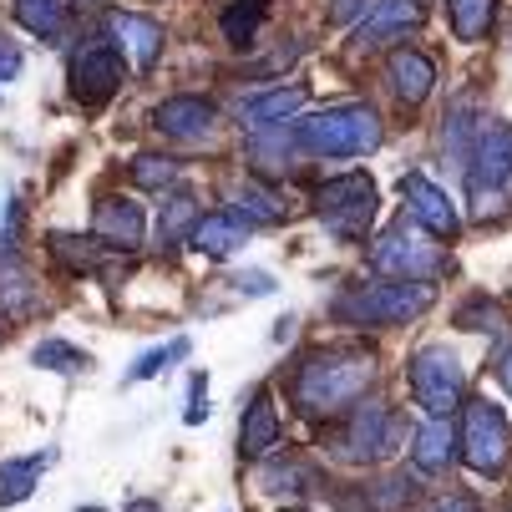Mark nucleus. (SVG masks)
I'll use <instances>...</instances> for the list:
<instances>
[{
    "label": "nucleus",
    "mask_w": 512,
    "mask_h": 512,
    "mask_svg": "<svg viewBox=\"0 0 512 512\" xmlns=\"http://www.w3.org/2000/svg\"><path fill=\"white\" fill-rule=\"evenodd\" d=\"M376 381V355L355 350V345H320L295 365V381H289V401L305 416H340L355 411L365 386Z\"/></svg>",
    "instance_id": "1"
},
{
    "label": "nucleus",
    "mask_w": 512,
    "mask_h": 512,
    "mask_svg": "<svg viewBox=\"0 0 512 512\" xmlns=\"http://www.w3.org/2000/svg\"><path fill=\"white\" fill-rule=\"evenodd\" d=\"M289 137L315 158H360V153H376L386 132L371 107H325L315 117H300Z\"/></svg>",
    "instance_id": "2"
},
{
    "label": "nucleus",
    "mask_w": 512,
    "mask_h": 512,
    "mask_svg": "<svg viewBox=\"0 0 512 512\" xmlns=\"http://www.w3.org/2000/svg\"><path fill=\"white\" fill-rule=\"evenodd\" d=\"M436 300L431 284H411V279H386V284H350L335 300V320L340 325H406L416 315H426Z\"/></svg>",
    "instance_id": "3"
},
{
    "label": "nucleus",
    "mask_w": 512,
    "mask_h": 512,
    "mask_svg": "<svg viewBox=\"0 0 512 512\" xmlns=\"http://www.w3.org/2000/svg\"><path fill=\"white\" fill-rule=\"evenodd\" d=\"M401 436H406V421H401L391 406L371 401V406L345 411V421L330 431L325 447H330V457L345 462V467H376V462H386V457L401 447Z\"/></svg>",
    "instance_id": "4"
},
{
    "label": "nucleus",
    "mask_w": 512,
    "mask_h": 512,
    "mask_svg": "<svg viewBox=\"0 0 512 512\" xmlns=\"http://www.w3.org/2000/svg\"><path fill=\"white\" fill-rule=\"evenodd\" d=\"M376 183L365 178V173H340L330 183L315 188V213H320V224L340 239V244H360L365 229L376 224Z\"/></svg>",
    "instance_id": "5"
},
{
    "label": "nucleus",
    "mask_w": 512,
    "mask_h": 512,
    "mask_svg": "<svg viewBox=\"0 0 512 512\" xmlns=\"http://www.w3.org/2000/svg\"><path fill=\"white\" fill-rule=\"evenodd\" d=\"M411 396L416 406L431 416V421H447L462 401H467V371L462 360L447 350V345H426L411 355Z\"/></svg>",
    "instance_id": "6"
},
{
    "label": "nucleus",
    "mask_w": 512,
    "mask_h": 512,
    "mask_svg": "<svg viewBox=\"0 0 512 512\" xmlns=\"http://www.w3.org/2000/svg\"><path fill=\"white\" fill-rule=\"evenodd\" d=\"M371 264L391 279H411V284H431L436 274H447V254L431 244V234L421 229H386L376 244H371Z\"/></svg>",
    "instance_id": "7"
},
{
    "label": "nucleus",
    "mask_w": 512,
    "mask_h": 512,
    "mask_svg": "<svg viewBox=\"0 0 512 512\" xmlns=\"http://www.w3.org/2000/svg\"><path fill=\"white\" fill-rule=\"evenodd\" d=\"M462 462L482 477H497L507 467V452H512V431H507V416L502 406L492 401H467L462 406Z\"/></svg>",
    "instance_id": "8"
},
{
    "label": "nucleus",
    "mask_w": 512,
    "mask_h": 512,
    "mask_svg": "<svg viewBox=\"0 0 512 512\" xmlns=\"http://www.w3.org/2000/svg\"><path fill=\"white\" fill-rule=\"evenodd\" d=\"M71 97H77L82 107H102L107 97L122 92V51L112 41H87L77 56H71Z\"/></svg>",
    "instance_id": "9"
},
{
    "label": "nucleus",
    "mask_w": 512,
    "mask_h": 512,
    "mask_svg": "<svg viewBox=\"0 0 512 512\" xmlns=\"http://www.w3.org/2000/svg\"><path fill=\"white\" fill-rule=\"evenodd\" d=\"M401 198H406V213H411V224L426 229L431 239H452L462 229V218H457V203L436 188L426 173H406L401 178Z\"/></svg>",
    "instance_id": "10"
},
{
    "label": "nucleus",
    "mask_w": 512,
    "mask_h": 512,
    "mask_svg": "<svg viewBox=\"0 0 512 512\" xmlns=\"http://www.w3.org/2000/svg\"><path fill=\"white\" fill-rule=\"evenodd\" d=\"M467 183L472 193H502V183L512 178V127L507 122H487L477 132V148L467 158Z\"/></svg>",
    "instance_id": "11"
},
{
    "label": "nucleus",
    "mask_w": 512,
    "mask_h": 512,
    "mask_svg": "<svg viewBox=\"0 0 512 512\" xmlns=\"http://www.w3.org/2000/svg\"><path fill=\"white\" fill-rule=\"evenodd\" d=\"M421 21H426L421 0H376V6L360 16V26H355V41H360L365 51H376V46H391V41H401V36H406V31H416Z\"/></svg>",
    "instance_id": "12"
},
{
    "label": "nucleus",
    "mask_w": 512,
    "mask_h": 512,
    "mask_svg": "<svg viewBox=\"0 0 512 512\" xmlns=\"http://www.w3.org/2000/svg\"><path fill=\"white\" fill-rule=\"evenodd\" d=\"M92 234H97V244L112 249V254H132V249H142V208H137L132 198H117V193L97 198Z\"/></svg>",
    "instance_id": "13"
},
{
    "label": "nucleus",
    "mask_w": 512,
    "mask_h": 512,
    "mask_svg": "<svg viewBox=\"0 0 512 512\" xmlns=\"http://www.w3.org/2000/svg\"><path fill=\"white\" fill-rule=\"evenodd\" d=\"M153 122H158L168 137H178V142H203V137L218 127V112H213V102H203V97L183 92V97H168V102H158Z\"/></svg>",
    "instance_id": "14"
},
{
    "label": "nucleus",
    "mask_w": 512,
    "mask_h": 512,
    "mask_svg": "<svg viewBox=\"0 0 512 512\" xmlns=\"http://www.w3.org/2000/svg\"><path fill=\"white\" fill-rule=\"evenodd\" d=\"M279 406L269 391H254V401L244 406V421H239V452L244 457H269L279 447Z\"/></svg>",
    "instance_id": "15"
},
{
    "label": "nucleus",
    "mask_w": 512,
    "mask_h": 512,
    "mask_svg": "<svg viewBox=\"0 0 512 512\" xmlns=\"http://www.w3.org/2000/svg\"><path fill=\"white\" fill-rule=\"evenodd\" d=\"M112 36H117V46L132 56L137 71H153V61L163 56V26H158L153 16L117 11V16H112Z\"/></svg>",
    "instance_id": "16"
},
{
    "label": "nucleus",
    "mask_w": 512,
    "mask_h": 512,
    "mask_svg": "<svg viewBox=\"0 0 512 512\" xmlns=\"http://www.w3.org/2000/svg\"><path fill=\"white\" fill-rule=\"evenodd\" d=\"M386 77H391V87H396V97H401L406 107H421V102L431 97V87H436V66H431V56H421V51H391Z\"/></svg>",
    "instance_id": "17"
},
{
    "label": "nucleus",
    "mask_w": 512,
    "mask_h": 512,
    "mask_svg": "<svg viewBox=\"0 0 512 512\" xmlns=\"http://www.w3.org/2000/svg\"><path fill=\"white\" fill-rule=\"evenodd\" d=\"M457 431H452V421H426L421 431H416V447H411V462H416V472H426V477H442L447 467H452V457H457Z\"/></svg>",
    "instance_id": "18"
},
{
    "label": "nucleus",
    "mask_w": 512,
    "mask_h": 512,
    "mask_svg": "<svg viewBox=\"0 0 512 512\" xmlns=\"http://www.w3.org/2000/svg\"><path fill=\"white\" fill-rule=\"evenodd\" d=\"M300 107H305V87H274V92H259V97L239 102V122L249 132H264V127L284 122V117H295Z\"/></svg>",
    "instance_id": "19"
},
{
    "label": "nucleus",
    "mask_w": 512,
    "mask_h": 512,
    "mask_svg": "<svg viewBox=\"0 0 512 512\" xmlns=\"http://www.w3.org/2000/svg\"><path fill=\"white\" fill-rule=\"evenodd\" d=\"M244 234H249V224L239 213H208V218H198V229H193V249L198 254H208V259H229L239 244H244Z\"/></svg>",
    "instance_id": "20"
},
{
    "label": "nucleus",
    "mask_w": 512,
    "mask_h": 512,
    "mask_svg": "<svg viewBox=\"0 0 512 512\" xmlns=\"http://www.w3.org/2000/svg\"><path fill=\"white\" fill-rule=\"evenodd\" d=\"M31 305H36V284H31L21 254L0 244V310H6V315H26Z\"/></svg>",
    "instance_id": "21"
},
{
    "label": "nucleus",
    "mask_w": 512,
    "mask_h": 512,
    "mask_svg": "<svg viewBox=\"0 0 512 512\" xmlns=\"http://www.w3.org/2000/svg\"><path fill=\"white\" fill-rule=\"evenodd\" d=\"M198 198L193 193H173L168 203H163V218H158V249H178L183 239H193V229H198Z\"/></svg>",
    "instance_id": "22"
},
{
    "label": "nucleus",
    "mask_w": 512,
    "mask_h": 512,
    "mask_svg": "<svg viewBox=\"0 0 512 512\" xmlns=\"http://www.w3.org/2000/svg\"><path fill=\"white\" fill-rule=\"evenodd\" d=\"M411 497H416V482L406 472H396V477H381L371 487H360V502H345V512H396Z\"/></svg>",
    "instance_id": "23"
},
{
    "label": "nucleus",
    "mask_w": 512,
    "mask_h": 512,
    "mask_svg": "<svg viewBox=\"0 0 512 512\" xmlns=\"http://www.w3.org/2000/svg\"><path fill=\"white\" fill-rule=\"evenodd\" d=\"M51 457H11V462H0V507H16L31 497V487L41 482Z\"/></svg>",
    "instance_id": "24"
},
{
    "label": "nucleus",
    "mask_w": 512,
    "mask_h": 512,
    "mask_svg": "<svg viewBox=\"0 0 512 512\" xmlns=\"http://www.w3.org/2000/svg\"><path fill=\"white\" fill-rule=\"evenodd\" d=\"M16 21L31 36L56 41V36H66V0H16Z\"/></svg>",
    "instance_id": "25"
},
{
    "label": "nucleus",
    "mask_w": 512,
    "mask_h": 512,
    "mask_svg": "<svg viewBox=\"0 0 512 512\" xmlns=\"http://www.w3.org/2000/svg\"><path fill=\"white\" fill-rule=\"evenodd\" d=\"M264 16H269V0H234V6L218 16V26H224V41H234V46H254Z\"/></svg>",
    "instance_id": "26"
},
{
    "label": "nucleus",
    "mask_w": 512,
    "mask_h": 512,
    "mask_svg": "<svg viewBox=\"0 0 512 512\" xmlns=\"http://www.w3.org/2000/svg\"><path fill=\"white\" fill-rule=\"evenodd\" d=\"M229 203H234V213L244 218V224H279V218H284V203L274 193L254 188V183H234L229 188Z\"/></svg>",
    "instance_id": "27"
},
{
    "label": "nucleus",
    "mask_w": 512,
    "mask_h": 512,
    "mask_svg": "<svg viewBox=\"0 0 512 512\" xmlns=\"http://www.w3.org/2000/svg\"><path fill=\"white\" fill-rule=\"evenodd\" d=\"M447 16H452L457 41H482V36L492 31L497 0H447Z\"/></svg>",
    "instance_id": "28"
},
{
    "label": "nucleus",
    "mask_w": 512,
    "mask_h": 512,
    "mask_svg": "<svg viewBox=\"0 0 512 512\" xmlns=\"http://www.w3.org/2000/svg\"><path fill=\"white\" fill-rule=\"evenodd\" d=\"M178 173H183V163L178 158H163V153H137L132 163H127V178L137 183V188H173L178 183Z\"/></svg>",
    "instance_id": "29"
},
{
    "label": "nucleus",
    "mask_w": 512,
    "mask_h": 512,
    "mask_svg": "<svg viewBox=\"0 0 512 512\" xmlns=\"http://www.w3.org/2000/svg\"><path fill=\"white\" fill-rule=\"evenodd\" d=\"M31 360H36V365H46V371H61V376L87 371V365H92V355H87V350L66 345V340H41V345L31 350Z\"/></svg>",
    "instance_id": "30"
},
{
    "label": "nucleus",
    "mask_w": 512,
    "mask_h": 512,
    "mask_svg": "<svg viewBox=\"0 0 512 512\" xmlns=\"http://www.w3.org/2000/svg\"><path fill=\"white\" fill-rule=\"evenodd\" d=\"M188 355V340L178 335V340H168L163 350H148V355H142L137 365H132V371H127V386H137V381H153L158 371H168V360H183Z\"/></svg>",
    "instance_id": "31"
},
{
    "label": "nucleus",
    "mask_w": 512,
    "mask_h": 512,
    "mask_svg": "<svg viewBox=\"0 0 512 512\" xmlns=\"http://www.w3.org/2000/svg\"><path fill=\"white\" fill-rule=\"evenodd\" d=\"M51 254L66 269H97V249H87L82 239H71V234H51Z\"/></svg>",
    "instance_id": "32"
},
{
    "label": "nucleus",
    "mask_w": 512,
    "mask_h": 512,
    "mask_svg": "<svg viewBox=\"0 0 512 512\" xmlns=\"http://www.w3.org/2000/svg\"><path fill=\"white\" fill-rule=\"evenodd\" d=\"M457 325H462V330H502V310H497L492 300H482V295H477L472 305H462V310H457Z\"/></svg>",
    "instance_id": "33"
},
{
    "label": "nucleus",
    "mask_w": 512,
    "mask_h": 512,
    "mask_svg": "<svg viewBox=\"0 0 512 512\" xmlns=\"http://www.w3.org/2000/svg\"><path fill=\"white\" fill-rule=\"evenodd\" d=\"M203 416H208V391H203V376H193V386H188V416H183V421L198 426Z\"/></svg>",
    "instance_id": "34"
},
{
    "label": "nucleus",
    "mask_w": 512,
    "mask_h": 512,
    "mask_svg": "<svg viewBox=\"0 0 512 512\" xmlns=\"http://www.w3.org/2000/svg\"><path fill=\"white\" fill-rule=\"evenodd\" d=\"M16 77H21V51H16V41L0 36V82H16Z\"/></svg>",
    "instance_id": "35"
},
{
    "label": "nucleus",
    "mask_w": 512,
    "mask_h": 512,
    "mask_svg": "<svg viewBox=\"0 0 512 512\" xmlns=\"http://www.w3.org/2000/svg\"><path fill=\"white\" fill-rule=\"evenodd\" d=\"M426 512H482V507H477V497H467V492H447V497H436Z\"/></svg>",
    "instance_id": "36"
},
{
    "label": "nucleus",
    "mask_w": 512,
    "mask_h": 512,
    "mask_svg": "<svg viewBox=\"0 0 512 512\" xmlns=\"http://www.w3.org/2000/svg\"><path fill=\"white\" fill-rule=\"evenodd\" d=\"M234 284H239V289H249V295H269V289H274V284H269V274H259V269H249V274H239Z\"/></svg>",
    "instance_id": "37"
},
{
    "label": "nucleus",
    "mask_w": 512,
    "mask_h": 512,
    "mask_svg": "<svg viewBox=\"0 0 512 512\" xmlns=\"http://www.w3.org/2000/svg\"><path fill=\"white\" fill-rule=\"evenodd\" d=\"M497 376H502V386L512 391V350H502V355H497Z\"/></svg>",
    "instance_id": "38"
},
{
    "label": "nucleus",
    "mask_w": 512,
    "mask_h": 512,
    "mask_svg": "<svg viewBox=\"0 0 512 512\" xmlns=\"http://www.w3.org/2000/svg\"><path fill=\"white\" fill-rule=\"evenodd\" d=\"M122 512H163V502H153V497H137V502H127Z\"/></svg>",
    "instance_id": "39"
},
{
    "label": "nucleus",
    "mask_w": 512,
    "mask_h": 512,
    "mask_svg": "<svg viewBox=\"0 0 512 512\" xmlns=\"http://www.w3.org/2000/svg\"><path fill=\"white\" fill-rule=\"evenodd\" d=\"M355 11H360V0H335V16H340V21L355 16Z\"/></svg>",
    "instance_id": "40"
},
{
    "label": "nucleus",
    "mask_w": 512,
    "mask_h": 512,
    "mask_svg": "<svg viewBox=\"0 0 512 512\" xmlns=\"http://www.w3.org/2000/svg\"><path fill=\"white\" fill-rule=\"evenodd\" d=\"M284 512H300V507H284Z\"/></svg>",
    "instance_id": "41"
}]
</instances>
